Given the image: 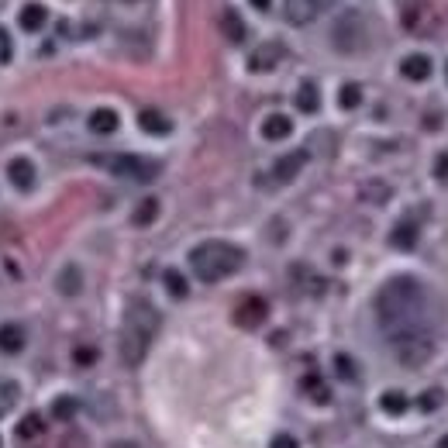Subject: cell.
Returning a JSON list of instances; mask_svg holds the SVG:
<instances>
[{"mask_svg":"<svg viewBox=\"0 0 448 448\" xmlns=\"http://www.w3.org/2000/svg\"><path fill=\"white\" fill-rule=\"evenodd\" d=\"M304 166H307V152H290V156H283L276 166H272V180H276V183H290Z\"/></svg>","mask_w":448,"mask_h":448,"instance_id":"obj_10","label":"cell"},{"mask_svg":"<svg viewBox=\"0 0 448 448\" xmlns=\"http://www.w3.org/2000/svg\"><path fill=\"white\" fill-rule=\"evenodd\" d=\"M438 403H442V396H438V394H424L421 396V407H427V410H431V407H438Z\"/></svg>","mask_w":448,"mask_h":448,"instance_id":"obj_36","label":"cell"},{"mask_svg":"<svg viewBox=\"0 0 448 448\" xmlns=\"http://www.w3.org/2000/svg\"><path fill=\"white\" fill-rule=\"evenodd\" d=\"M338 104H342L345 110H355V107L362 104V90H359V83H345L342 93H338Z\"/></svg>","mask_w":448,"mask_h":448,"instance_id":"obj_28","label":"cell"},{"mask_svg":"<svg viewBox=\"0 0 448 448\" xmlns=\"http://www.w3.org/2000/svg\"><path fill=\"white\" fill-rule=\"evenodd\" d=\"M14 403H18V386H14L11 379H0V418L11 414Z\"/></svg>","mask_w":448,"mask_h":448,"instance_id":"obj_26","label":"cell"},{"mask_svg":"<svg viewBox=\"0 0 448 448\" xmlns=\"http://www.w3.org/2000/svg\"><path fill=\"white\" fill-rule=\"evenodd\" d=\"M379 407L386 410V414H394V418H400V414H407V407H410V400L400 394V390H386V394L379 396Z\"/></svg>","mask_w":448,"mask_h":448,"instance_id":"obj_23","label":"cell"},{"mask_svg":"<svg viewBox=\"0 0 448 448\" xmlns=\"http://www.w3.org/2000/svg\"><path fill=\"white\" fill-rule=\"evenodd\" d=\"M0 445H4V442H0Z\"/></svg>","mask_w":448,"mask_h":448,"instance_id":"obj_39","label":"cell"},{"mask_svg":"<svg viewBox=\"0 0 448 448\" xmlns=\"http://www.w3.org/2000/svg\"><path fill=\"white\" fill-rule=\"evenodd\" d=\"M162 283H166V290L173 293L176 300H183L186 293H190V287H186V280L176 272V269H166V276H162Z\"/></svg>","mask_w":448,"mask_h":448,"instance_id":"obj_27","label":"cell"},{"mask_svg":"<svg viewBox=\"0 0 448 448\" xmlns=\"http://www.w3.org/2000/svg\"><path fill=\"white\" fill-rule=\"evenodd\" d=\"M300 386H304V390H307V394L314 396L317 403H324V400H328V394H321V390H324V386H321V379H317V376H307V379H304V383H300Z\"/></svg>","mask_w":448,"mask_h":448,"instance_id":"obj_31","label":"cell"},{"mask_svg":"<svg viewBox=\"0 0 448 448\" xmlns=\"http://www.w3.org/2000/svg\"><path fill=\"white\" fill-rule=\"evenodd\" d=\"M221 31H224V38H228V42H245V31H248V28H245V21H241V14H238L235 7H228V11H224V14H221Z\"/></svg>","mask_w":448,"mask_h":448,"instance_id":"obj_15","label":"cell"},{"mask_svg":"<svg viewBox=\"0 0 448 448\" xmlns=\"http://www.w3.org/2000/svg\"><path fill=\"white\" fill-rule=\"evenodd\" d=\"M394 348H396V355H400L403 366L418 369V366H424V362L435 355V338H414V342H400V345H394Z\"/></svg>","mask_w":448,"mask_h":448,"instance_id":"obj_7","label":"cell"},{"mask_svg":"<svg viewBox=\"0 0 448 448\" xmlns=\"http://www.w3.org/2000/svg\"><path fill=\"white\" fill-rule=\"evenodd\" d=\"M335 369H338L342 379H359V369H355V362H352L348 355H338V359H335Z\"/></svg>","mask_w":448,"mask_h":448,"instance_id":"obj_30","label":"cell"},{"mask_svg":"<svg viewBox=\"0 0 448 448\" xmlns=\"http://www.w3.org/2000/svg\"><path fill=\"white\" fill-rule=\"evenodd\" d=\"M138 128L149 132V134H169L173 132V121H169L162 110H152V107H149V110L138 114Z\"/></svg>","mask_w":448,"mask_h":448,"instance_id":"obj_14","label":"cell"},{"mask_svg":"<svg viewBox=\"0 0 448 448\" xmlns=\"http://www.w3.org/2000/svg\"><path fill=\"white\" fill-rule=\"evenodd\" d=\"M156 331H159L156 307L134 304L132 311H128V317H125V328H121V359H125V366H138L145 359Z\"/></svg>","mask_w":448,"mask_h":448,"instance_id":"obj_3","label":"cell"},{"mask_svg":"<svg viewBox=\"0 0 448 448\" xmlns=\"http://www.w3.org/2000/svg\"><path fill=\"white\" fill-rule=\"evenodd\" d=\"M427 290L414 276H394L376 293V317L383 335L394 345L414 342V338H435L431 317H427Z\"/></svg>","mask_w":448,"mask_h":448,"instance_id":"obj_1","label":"cell"},{"mask_svg":"<svg viewBox=\"0 0 448 448\" xmlns=\"http://www.w3.org/2000/svg\"><path fill=\"white\" fill-rule=\"evenodd\" d=\"M7 176H11V183L18 190H31L35 186V162L31 159H14L7 166Z\"/></svg>","mask_w":448,"mask_h":448,"instance_id":"obj_13","label":"cell"},{"mask_svg":"<svg viewBox=\"0 0 448 448\" xmlns=\"http://www.w3.org/2000/svg\"><path fill=\"white\" fill-rule=\"evenodd\" d=\"M390 186H383V183H362V197L366 200H372V204H383V200H390Z\"/></svg>","mask_w":448,"mask_h":448,"instance_id":"obj_29","label":"cell"},{"mask_svg":"<svg viewBox=\"0 0 448 448\" xmlns=\"http://www.w3.org/2000/svg\"><path fill=\"white\" fill-rule=\"evenodd\" d=\"M25 342H28V335L21 324H4L0 328V352L4 355H18L25 348Z\"/></svg>","mask_w":448,"mask_h":448,"instance_id":"obj_12","label":"cell"},{"mask_svg":"<svg viewBox=\"0 0 448 448\" xmlns=\"http://www.w3.org/2000/svg\"><path fill=\"white\" fill-rule=\"evenodd\" d=\"M90 132H93V134L117 132V114H114V110H107V107L93 110V114H90Z\"/></svg>","mask_w":448,"mask_h":448,"instance_id":"obj_21","label":"cell"},{"mask_svg":"<svg viewBox=\"0 0 448 448\" xmlns=\"http://www.w3.org/2000/svg\"><path fill=\"white\" fill-rule=\"evenodd\" d=\"M400 73L407 79H427L431 76V59H427V55H407V59L400 62Z\"/></svg>","mask_w":448,"mask_h":448,"instance_id":"obj_18","label":"cell"},{"mask_svg":"<svg viewBox=\"0 0 448 448\" xmlns=\"http://www.w3.org/2000/svg\"><path fill=\"white\" fill-rule=\"evenodd\" d=\"M435 176H438V180H445L448 176V156H438V162H435Z\"/></svg>","mask_w":448,"mask_h":448,"instance_id":"obj_35","label":"cell"},{"mask_svg":"<svg viewBox=\"0 0 448 448\" xmlns=\"http://www.w3.org/2000/svg\"><path fill=\"white\" fill-rule=\"evenodd\" d=\"M438 448H448V435H445V438H442V442H438Z\"/></svg>","mask_w":448,"mask_h":448,"instance_id":"obj_38","label":"cell"},{"mask_svg":"<svg viewBox=\"0 0 448 448\" xmlns=\"http://www.w3.org/2000/svg\"><path fill=\"white\" fill-rule=\"evenodd\" d=\"M79 414V400L76 396H55L52 400V418L55 421H73Z\"/></svg>","mask_w":448,"mask_h":448,"instance_id":"obj_24","label":"cell"},{"mask_svg":"<svg viewBox=\"0 0 448 448\" xmlns=\"http://www.w3.org/2000/svg\"><path fill=\"white\" fill-rule=\"evenodd\" d=\"M269 448H300V445H297V438H293V435H276Z\"/></svg>","mask_w":448,"mask_h":448,"instance_id":"obj_34","label":"cell"},{"mask_svg":"<svg viewBox=\"0 0 448 448\" xmlns=\"http://www.w3.org/2000/svg\"><path fill=\"white\" fill-rule=\"evenodd\" d=\"M297 107H300L304 114H314L317 107H321V93H317L314 83H300V90H297Z\"/></svg>","mask_w":448,"mask_h":448,"instance_id":"obj_22","label":"cell"},{"mask_svg":"<svg viewBox=\"0 0 448 448\" xmlns=\"http://www.w3.org/2000/svg\"><path fill=\"white\" fill-rule=\"evenodd\" d=\"M362 31H366V25H362L359 14H345L331 38H335V45H338L342 52H355V49L366 45V35H362Z\"/></svg>","mask_w":448,"mask_h":448,"instance_id":"obj_5","label":"cell"},{"mask_svg":"<svg viewBox=\"0 0 448 448\" xmlns=\"http://www.w3.org/2000/svg\"><path fill=\"white\" fill-rule=\"evenodd\" d=\"M418 238H421L418 221H400L394 231H390V245H394V248H403V252H414Z\"/></svg>","mask_w":448,"mask_h":448,"instance_id":"obj_11","label":"cell"},{"mask_svg":"<svg viewBox=\"0 0 448 448\" xmlns=\"http://www.w3.org/2000/svg\"><path fill=\"white\" fill-rule=\"evenodd\" d=\"M11 55H14V42H11V31H7V28H0V62H11Z\"/></svg>","mask_w":448,"mask_h":448,"instance_id":"obj_32","label":"cell"},{"mask_svg":"<svg viewBox=\"0 0 448 448\" xmlns=\"http://www.w3.org/2000/svg\"><path fill=\"white\" fill-rule=\"evenodd\" d=\"M265 317H269V304L263 297H245L235 307V324L238 328H259Z\"/></svg>","mask_w":448,"mask_h":448,"instance_id":"obj_8","label":"cell"},{"mask_svg":"<svg viewBox=\"0 0 448 448\" xmlns=\"http://www.w3.org/2000/svg\"><path fill=\"white\" fill-rule=\"evenodd\" d=\"M110 173H117V176H128V180H142V183H149V180H156L159 176V166L152 159H142V156H107L100 159Z\"/></svg>","mask_w":448,"mask_h":448,"instance_id":"obj_4","label":"cell"},{"mask_svg":"<svg viewBox=\"0 0 448 448\" xmlns=\"http://www.w3.org/2000/svg\"><path fill=\"white\" fill-rule=\"evenodd\" d=\"M290 132H293V125H290L287 114H272V117H265L263 134L269 138V142H283V138H290Z\"/></svg>","mask_w":448,"mask_h":448,"instance_id":"obj_19","label":"cell"},{"mask_svg":"<svg viewBox=\"0 0 448 448\" xmlns=\"http://www.w3.org/2000/svg\"><path fill=\"white\" fill-rule=\"evenodd\" d=\"M328 4L331 0H287L283 11H287V21L290 25H311V21H317L328 11Z\"/></svg>","mask_w":448,"mask_h":448,"instance_id":"obj_6","label":"cell"},{"mask_svg":"<svg viewBox=\"0 0 448 448\" xmlns=\"http://www.w3.org/2000/svg\"><path fill=\"white\" fill-rule=\"evenodd\" d=\"M55 287H59V293H66V297H76V293L83 290V269H79V265H66V269L59 272Z\"/></svg>","mask_w":448,"mask_h":448,"instance_id":"obj_16","label":"cell"},{"mask_svg":"<svg viewBox=\"0 0 448 448\" xmlns=\"http://www.w3.org/2000/svg\"><path fill=\"white\" fill-rule=\"evenodd\" d=\"M248 4H252V7H259V11H269V4H272V0H248Z\"/></svg>","mask_w":448,"mask_h":448,"instance_id":"obj_37","label":"cell"},{"mask_svg":"<svg viewBox=\"0 0 448 448\" xmlns=\"http://www.w3.org/2000/svg\"><path fill=\"white\" fill-rule=\"evenodd\" d=\"M93 359H97L93 348H76V366H93Z\"/></svg>","mask_w":448,"mask_h":448,"instance_id":"obj_33","label":"cell"},{"mask_svg":"<svg viewBox=\"0 0 448 448\" xmlns=\"http://www.w3.org/2000/svg\"><path fill=\"white\" fill-rule=\"evenodd\" d=\"M156 217H159V200L156 197H145V200L134 207V224H138V228H149Z\"/></svg>","mask_w":448,"mask_h":448,"instance_id":"obj_25","label":"cell"},{"mask_svg":"<svg viewBox=\"0 0 448 448\" xmlns=\"http://www.w3.org/2000/svg\"><path fill=\"white\" fill-rule=\"evenodd\" d=\"M241 265H245V252L231 241H204L190 252V269L204 283H217L224 276H235Z\"/></svg>","mask_w":448,"mask_h":448,"instance_id":"obj_2","label":"cell"},{"mask_svg":"<svg viewBox=\"0 0 448 448\" xmlns=\"http://www.w3.org/2000/svg\"><path fill=\"white\" fill-rule=\"evenodd\" d=\"M18 438L28 442V445H38V442L45 438V421H42L38 414H28L25 421L18 424Z\"/></svg>","mask_w":448,"mask_h":448,"instance_id":"obj_17","label":"cell"},{"mask_svg":"<svg viewBox=\"0 0 448 448\" xmlns=\"http://www.w3.org/2000/svg\"><path fill=\"white\" fill-rule=\"evenodd\" d=\"M21 28L25 31H42L45 28V21H49V11L42 7V4H25V11H21Z\"/></svg>","mask_w":448,"mask_h":448,"instance_id":"obj_20","label":"cell"},{"mask_svg":"<svg viewBox=\"0 0 448 448\" xmlns=\"http://www.w3.org/2000/svg\"><path fill=\"white\" fill-rule=\"evenodd\" d=\"M280 59H283V45H276V42H265L259 45L252 59H248V69L252 73H265V69H276L280 66Z\"/></svg>","mask_w":448,"mask_h":448,"instance_id":"obj_9","label":"cell"}]
</instances>
